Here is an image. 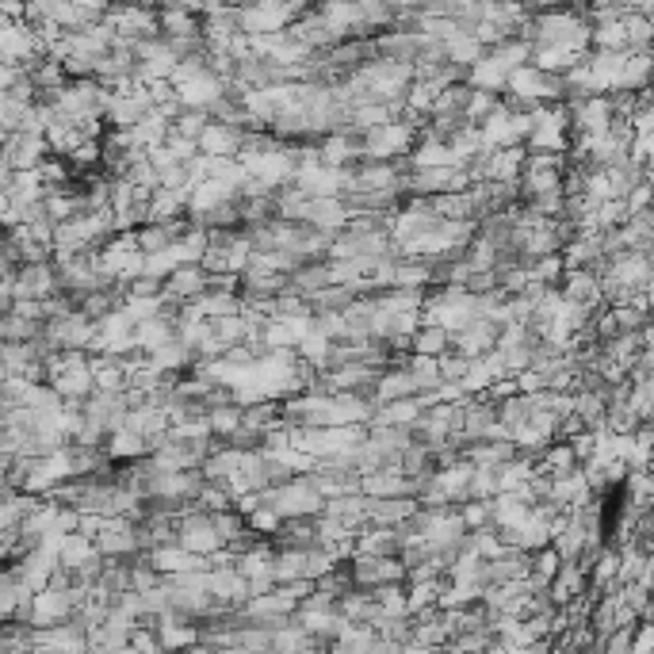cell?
<instances>
[{"label": "cell", "instance_id": "7", "mask_svg": "<svg viewBox=\"0 0 654 654\" xmlns=\"http://www.w3.org/2000/svg\"><path fill=\"white\" fill-rule=\"evenodd\" d=\"M203 291H207V272L199 264H180V268H173V276L161 284V299L169 306H184L199 299Z\"/></svg>", "mask_w": 654, "mask_h": 654}, {"label": "cell", "instance_id": "3", "mask_svg": "<svg viewBox=\"0 0 654 654\" xmlns=\"http://www.w3.org/2000/svg\"><path fill=\"white\" fill-rule=\"evenodd\" d=\"M352 589L375 593L383 586H406V567L398 559H375V555H352L349 559Z\"/></svg>", "mask_w": 654, "mask_h": 654}, {"label": "cell", "instance_id": "14", "mask_svg": "<svg viewBox=\"0 0 654 654\" xmlns=\"http://www.w3.org/2000/svg\"><path fill=\"white\" fill-rule=\"evenodd\" d=\"M459 521L467 532H482V528H490V502H463L456 509Z\"/></svg>", "mask_w": 654, "mask_h": 654}, {"label": "cell", "instance_id": "9", "mask_svg": "<svg viewBox=\"0 0 654 654\" xmlns=\"http://www.w3.org/2000/svg\"><path fill=\"white\" fill-rule=\"evenodd\" d=\"M448 349H452V333H444L440 326H417V333L410 337V356L440 360Z\"/></svg>", "mask_w": 654, "mask_h": 654}, {"label": "cell", "instance_id": "4", "mask_svg": "<svg viewBox=\"0 0 654 654\" xmlns=\"http://www.w3.org/2000/svg\"><path fill=\"white\" fill-rule=\"evenodd\" d=\"M176 547L188 551V555H199V559H211L215 551H222L215 528H211V517L199 513V509H188V513L176 521Z\"/></svg>", "mask_w": 654, "mask_h": 654}, {"label": "cell", "instance_id": "13", "mask_svg": "<svg viewBox=\"0 0 654 654\" xmlns=\"http://www.w3.org/2000/svg\"><path fill=\"white\" fill-rule=\"evenodd\" d=\"M559 567H563V559H559L551 547H540V551L528 555V578H536V582H544V586L559 574Z\"/></svg>", "mask_w": 654, "mask_h": 654}, {"label": "cell", "instance_id": "10", "mask_svg": "<svg viewBox=\"0 0 654 654\" xmlns=\"http://www.w3.org/2000/svg\"><path fill=\"white\" fill-rule=\"evenodd\" d=\"M241 414H245V406H238V402H226V406L207 410V429H211V436L226 444L241 429Z\"/></svg>", "mask_w": 654, "mask_h": 654}, {"label": "cell", "instance_id": "5", "mask_svg": "<svg viewBox=\"0 0 654 654\" xmlns=\"http://www.w3.org/2000/svg\"><path fill=\"white\" fill-rule=\"evenodd\" d=\"M498 333H502V329L494 326V322H486V318H471L459 333H452V352L463 356V360H482V356L494 352Z\"/></svg>", "mask_w": 654, "mask_h": 654}, {"label": "cell", "instance_id": "6", "mask_svg": "<svg viewBox=\"0 0 654 654\" xmlns=\"http://www.w3.org/2000/svg\"><path fill=\"white\" fill-rule=\"evenodd\" d=\"M245 131L230 127V123H207L199 134V157H211V161H238Z\"/></svg>", "mask_w": 654, "mask_h": 654}, {"label": "cell", "instance_id": "8", "mask_svg": "<svg viewBox=\"0 0 654 654\" xmlns=\"http://www.w3.org/2000/svg\"><path fill=\"white\" fill-rule=\"evenodd\" d=\"M356 555H375V559H398V551H402V536L394 532V528H364V532H356Z\"/></svg>", "mask_w": 654, "mask_h": 654}, {"label": "cell", "instance_id": "11", "mask_svg": "<svg viewBox=\"0 0 654 654\" xmlns=\"http://www.w3.org/2000/svg\"><path fill=\"white\" fill-rule=\"evenodd\" d=\"M207 123H211V115H207V111L180 108V115L169 123V134H176V138H188V142H199V134H203Z\"/></svg>", "mask_w": 654, "mask_h": 654}, {"label": "cell", "instance_id": "1", "mask_svg": "<svg viewBox=\"0 0 654 654\" xmlns=\"http://www.w3.org/2000/svg\"><path fill=\"white\" fill-rule=\"evenodd\" d=\"M261 505H268L280 521H310L322 513V494L310 486L306 475H295V479L280 482L272 490H261Z\"/></svg>", "mask_w": 654, "mask_h": 654}, {"label": "cell", "instance_id": "2", "mask_svg": "<svg viewBox=\"0 0 654 654\" xmlns=\"http://www.w3.org/2000/svg\"><path fill=\"white\" fill-rule=\"evenodd\" d=\"M303 12L306 4H249V8H238V31L249 35V39L284 35Z\"/></svg>", "mask_w": 654, "mask_h": 654}, {"label": "cell", "instance_id": "12", "mask_svg": "<svg viewBox=\"0 0 654 654\" xmlns=\"http://www.w3.org/2000/svg\"><path fill=\"white\" fill-rule=\"evenodd\" d=\"M211 528H215L218 544H234V540H241L249 528H245V517L241 513H234V509H226V513H211Z\"/></svg>", "mask_w": 654, "mask_h": 654}]
</instances>
